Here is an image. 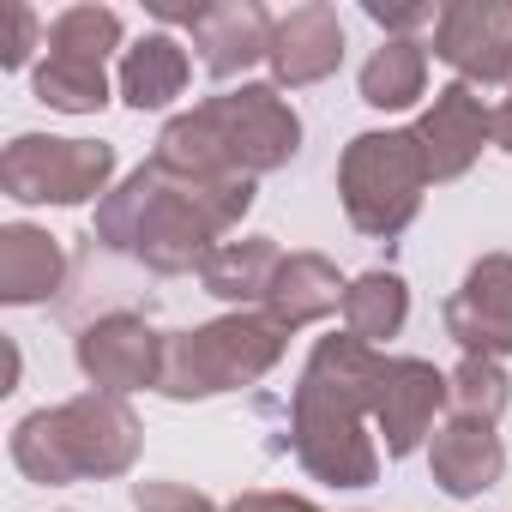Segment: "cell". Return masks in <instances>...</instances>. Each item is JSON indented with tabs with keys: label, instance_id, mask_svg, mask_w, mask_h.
<instances>
[{
	"label": "cell",
	"instance_id": "4316f807",
	"mask_svg": "<svg viewBox=\"0 0 512 512\" xmlns=\"http://www.w3.org/2000/svg\"><path fill=\"white\" fill-rule=\"evenodd\" d=\"M229 512H320L314 500H296V494H241Z\"/></svg>",
	"mask_w": 512,
	"mask_h": 512
},
{
	"label": "cell",
	"instance_id": "f1b7e54d",
	"mask_svg": "<svg viewBox=\"0 0 512 512\" xmlns=\"http://www.w3.org/2000/svg\"><path fill=\"white\" fill-rule=\"evenodd\" d=\"M494 145H506V151H512V97L494 109Z\"/></svg>",
	"mask_w": 512,
	"mask_h": 512
},
{
	"label": "cell",
	"instance_id": "e0dca14e",
	"mask_svg": "<svg viewBox=\"0 0 512 512\" xmlns=\"http://www.w3.org/2000/svg\"><path fill=\"white\" fill-rule=\"evenodd\" d=\"M61 278H67V253H61L55 235H43L31 223L0 229V302L31 308V302L55 296Z\"/></svg>",
	"mask_w": 512,
	"mask_h": 512
},
{
	"label": "cell",
	"instance_id": "ffe728a7",
	"mask_svg": "<svg viewBox=\"0 0 512 512\" xmlns=\"http://www.w3.org/2000/svg\"><path fill=\"white\" fill-rule=\"evenodd\" d=\"M428 85V49L416 37H386L362 67V103L374 109H410Z\"/></svg>",
	"mask_w": 512,
	"mask_h": 512
},
{
	"label": "cell",
	"instance_id": "30bf717a",
	"mask_svg": "<svg viewBox=\"0 0 512 512\" xmlns=\"http://www.w3.org/2000/svg\"><path fill=\"white\" fill-rule=\"evenodd\" d=\"M79 368L91 380V392H139V386H157L163 374V338L133 320V314H103L79 332Z\"/></svg>",
	"mask_w": 512,
	"mask_h": 512
},
{
	"label": "cell",
	"instance_id": "ba28073f",
	"mask_svg": "<svg viewBox=\"0 0 512 512\" xmlns=\"http://www.w3.org/2000/svg\"><path fill=\"white\" fill-rule=\"evenodd\" d=\"M434 55L458 85H512V0H452L434 19Z\"/></svg>",
	"mask_w": 512,
	"mask_h": 512
},
{
	"label": "cell",
	"instance_id": "83f0119b",
	"mask_svg": "<svg viewBox=\"0 0 512 512\" xmlns=\"http://www.w3.org/2000/svg\"><path fill=\"white\" fill-rule=\"evenodd\" d=\"M31 43H37V19H31V7H13V43H7V67H25V55H31Z\"/></svg>",
	"mask_w": 512,
	"mask_h": 512
},
{
	"label": "cell",
	"instance_id": "44dd1931",
	"mask_svg": "<svg viewBox=\"0 0 512 512\" xmlns=\"http://www.w3.org/2000/svg\"><path fill=\"white\" fill-rule=\"evenodd\" d=\"M404 314H410V290L398 272H368L350 284L344 296V332L362 338V344H380V338H398L404 332Z\"/></svg>",
	"mask_w": 512,
	"mask_h": 512
},
{
	"label": "cell",
	"instance_id": "277c9868",
	"mask_svg": "<svg viewBox=\"0 0 512 512\" xmlns=\"http://www.w3.org/2000/svg\"><path fill=\"white\" fill-rule=\"evenodd\" d=\"M133 458H139V416L115 392H79L13 428V464L31 482L121 476L133 470Z\"/></svg>",
	"mask_w": 512,
	"mask_h": 512
},
{
	"label": "cell",
	"instance_id": "484cf974",
	"mask_svg": "<svg viewBox=\"0 0 512 512\" xmlns=\"http://www.w3.org/2000/svg\"><path fill=\"white\" fill-rule=\"evenodd\" d=\"M368 19L386 25L392 37H410V31H422V25H434L440 7H386V0H368Z\"/></svg>",
	"mask_w": 512,
	"mask_h": 512
},
{
	"label": "cell",
	"instance_id": "3957f363",
	"mask_svg": "<svg viewBox=\"0 0 512 512\" xmlns=\"http://www.w3.org/2000/svg\"><path fill=\"white\" fill-rule=\"evenodd\" d=\"M302 151V121L272 85H241L223 97H205L193 115H175L157 139V163L205 181L229 175H266Z\"/></svg>",
	"mask_w": 512,
	"mask_h": 512
},
{
	"label": "cell",
	"instance_id": "7c38bea8",
	"mask_svg": "<svg viewBox=\"0 0 512 512\" xmlns=\"http://www.w3.org/2000/svg\"><path fill=\"white\" fill-rule=\"evenodd\" d=\"M410 133L422 145L428 181H458L482 157V139H494V109H482L476 85H446V91H434L428 115Z\"/></svg>",
	"mask_w": 512,
	"mask_h": 512
},
{
	"label": "cell",
	"instance_id": "5bb4252c",
	"mask_svg": "<svg viewBox=\"0 0 512 512\" xmlns=\"http://www.w3.org/2000/svg\"><path fill=\"white\" fill-rule=\"evenodd\" d=\"M344 61V25L332 7H320V0H308V7H290L272 31V73L278 85H320L332 79Z\"/></svg>",
	"mask_w": 512,
	"mask_h": 512
},
{
	"label": "cell",
	"instance_id": "d6986e66",
	"mask_svg": "<svg viewBox=\"0 0 512 512\" xmlns=\"http://www.w3.org/2000/svg\"><path fill=\"white\" fill-rule=\"evenodd\" d=\"M187 91V49L175 37H145L121 61V97L133 109H163Z\"/></svg>",
	"mask_w": 512,
	"mask_h": 512
},
{
	"label": "cell",
	"instance_id": "603a6c76",
	"mask_svg": "<svg viewBox=\"0 0 512 512\" xmlns=\"http://www.w3.org/2000/svg\"><path fill=\"white\" fill-rule=\"evenodd\" d=\"M446 380H452V416H470V422H488V428L500 422V410L512 398V380L494 356H464Z\"/></svg>",
	"mask_w": 512,
	"mask_h": 512
},
{
	"label": "cell",
	"instance_id": "9a60e30c",
	"mask_svg": "<svg viewBox=\"0 0 512 512\" xmlns=\"http://www.w3.org/2000/svg\"><path fill=\"white\" fill-rule=\"evenodd\" d=\"M428 470L446 494L470 500V494H488L506 470V446L488 422H470V416H452L446 428H434V446H428Z\"/></svg>",
	"mask_w": 512,
	"mask_h": 512
},
{
	"label": "cell",
	"instance_id": "7402d4cb",
	"mask_svg": "<svg viewBox=\"0 0 512 512\" xmlns=\"http://www.w3.org/2000/svg\"><path fill=\"white\" fill-rule=\"evenodd\" d=\"M37 97L49 109H67V115H97L109 103V79L97 61H73V55H49L37 67Z\"/></svg>",
	"mask_w": 512,
	"mask_h": 512
},
{
	"label": "cell",
	"instance_id": "cb8c5ba5",
	"mask_svg": "<svg viewBox=\"0 0 512 512\" xmlns=\"http://www.w3.org/2000/svg\"><path fill=\"white\" fill-rule=\"evenodd\" d=\"M121 43V13L109 7H67L55 25H49V55H73V61H97Z\"/></svg>",
	"mask_w": 512,
	"mask_h": 512
},
{
	"label": "cell",
	"instance_id": "9c48e42d",
	"mask_svg": "<svg viewBox=\"0 0 512 512\" xmlns=\"http://www.w3.org/2000/svg\"><path fill=\"white\" fill-rule=\"evenodd\" d=\"M440 404H452V380L422 356H386L380 392H374V428L386 440V458H410L422 434L434 428Z\"/></svg>",
	"mask_w": 512,
	"mask_h": 512
},
{
	"label": "cell",
	"instance_id": "8992f818",
	"mask_svg": "<svg viewBox=\"0 0 512 512\" xmlns=\"http://www.w3.org/2000/svg\"><path fill=\"white\" fill-rule=\"evenodd\" d=\"M422 187H428V163L416 133H356L344 145L338 193L362 235L392 241L398 229H410V217L422 211Z\"/></svg>",
	"mask_w": 512,
	"mask_h": 512
},
{
	"label": "cell",
	"instance_id": "8fae6325",
	"mask_svg": "<svg viewBox=\"0 0 512 512\" xmlns=\"http://www.w3.org/2000/svg\"><path fill=\"white\" fill-rule=\"evenodd\" d=\"M446 332L464 344V356H512V253L476 260L446 302Z\"/></svg>",
	"mask_w": 512,
	"mask_h": 512
},
{
	"label": "cell",
	"instance_id": "d4e9b609",
	"mask_svg": "<svg viewBox=\"0 0 512 512\" xmlns=\"http://www.w3.org/2000/svg\"><path fill=\"white\" fill-rule=\"evenodd\" d=\"M133 506L139 512H217L205 494H193L187 482H139L133 488Z\"/></svg>",
	"mask_w": 512,
	"mask_h": 512
},
{
	"label": "cell",
	"instance_id": "6da1fadb",
	"mask_svg": "<svg viewBox=\"0 0 512 512\" xmlns=\"http://www.w3.org/2000/svg\"><path fill=\"white\" fill-rule=\"evenodd\" d=\"M247 205H253V181L247 175L205 181V175L163 169L151 157L115 193H103L97 241H109L115 253H133L139 266L175 278V272H193V266L211 260V253L223 247V235L247 217Z\"/></svg>",
	"mask_w": 512,
	"mask_h": 512
},
{
	"label": "cell",
	"instance_id": "5b68a950",
	"mask_svg": "<svg viewBox=\"0 0 512 512\" xmlns=\"http://www.w3.org/2000/svg\"><path fill=\"white\" fill-rule=\"evenodd\" d=\"M290 332L272 320V314H229V320H211L199 332H175L163 338V374H157V392L163 398H217V392H235V386H253L260 374L278 368Z\"/></svg>",
	"mask_w": 512,
	"mask_h": 512
},
{
	"label": "cell",
	"instance_id": "ac0fdd59",
	"mask_svg": "<svg viewBox=\"0 0 512 512\" xmlns=\"http://www.w3.org/2000/svg\"><path fill=\"white\" fill-rule=\"evenodd\" d=\"M278 266H284L278 241H272V235H247V241H223L211 260L199 266V278H205V290H211L217 302H241V308L260 302V308H266Z\"/></svg>",
	"mask_w": 512,
	"mask_h": 512
},
{
	"label": "cell",
	"instance_id": "4fadbf2b",
	"mask_svg": "<svg viewBox=\"0 0 512 512\" xmlns=\"http://www.w3.org/2000/svg\"><path fill=\"white\" fill-rule=\"evenodd\" d=\"M187 31H193V49H199L205 73L211 79H235L253 61H272L278 19L266 7H253V0H211V7H199V19Z\"/></svg>",
	"mask_w": 512,
	"mask_h": 512
},
{
	"label": "cell",
	"instance_id": "2e32d148",
	"mask_svg": "<svg viewBox=\"0 0 512 512\" xmlns=\"http://www.w3.org/2000/svg\"><path fill=\"white\" fill-rule=\"evenodd\" d=\"M344 296H350V284L338 278V266L326 260V253H290V260L278 266V278H272L266 314H272L284 332H296V326H314V320L338 314Z\"/></svg>",
	"mask_w": 512,
	"mask_h": 512
},
{
	"label": "cell",
	"instance_id": "7a4b0ae2",
	"mask_svg": "<svg viewBox=\"0 0 512 512\" xmlns=\"http://www.w3.org/2000/svg\"><path fill=\"white\" fill-rule=\"evenodd\" d=\"M380 368L386 356L344 332V338H320L296 380L290 440H296V458L332 488H368L380 476V446L368 440Z\"/></svg>",
	"mask_w": 512,
	"mask_h": 512
},
{
	"label": "cell",
	"instance_id": "52a82bcc",
	"mask_svg": "<svg viewBox=\"0 0 512 512\" xmlns=\"http://www.w3.org/2000/svg\"><path fill=\"white\" fill-rule=\"evenodd\" d=\"M115 151L97 139H43L19 133L0 157V187L25 205H85L109 187Z\"/></svg>",
	"mask_w": 512,
	"mask_h": 512
}]
</instances>
